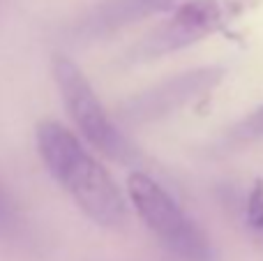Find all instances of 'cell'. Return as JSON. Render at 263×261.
Segmentation results:
<instances>
[{"instance_id": "9", "label": "cell", "mask_w": 263, "mask_h": 261, "mask_svg": "<svg viewBox=\"0 0 263 261\" xmlns=\"http://www.w3.org/2000/svg\"><path fill=\"white\" fill-rule=\"evenodd\" d=\"M245 220L247 227L254 231L263 234V178L254 183V188L250 190L245 201Z\"/></svg>"}, {"instance_id": "2", "label": "cell", "mask_w": 263, "mask_h": 261, "mask_svg": "<svg viewBox=\"0 0 263 261\" xmlns=\"http://www.w3.org/2000/svg\"><path fill=\"white\" fill-rule=\"evenodd\" d=\"M127 197L136 215L178 261H217L205 231L182 211V206L145 171L127 176Z\"/></svg>"}, {"instance_id": "7", "label": "cell", "mask_w": 263, "mask_h": 261, "mask_svg": "<svg viewBox=\"0 0 263 261\" xmlns=\"http://www.w3.org/2000/svg\"><path fill=\"white\" fill-rule=\"evenodd\" d=\"M259 139H263V104L229 129V141L233 143H250L259 141Z\"/></svg>"}, {"instance_id": "5", "label": "cell", "mask_w": 263, "mask_h": 261, "mask_svg": "<svg viewBox=\"0 0 263 261\" xmlns=\"http://www.w3.org/2000/svg\"><path fill=\"white\" fill-rule=\"evenodd\" d=\"M224 74H227L224 67L208 65V67H196L164 79V81L127 97L120 104V120H125L127 125H145L173 116L176 111L185 109L199 97L210 95L222 83Z\"/></svg>"}, {"instance_id": "4", "label": "cell", "mask_w": 263, "mask_h": 261, "mask_svg": "<svg viewBox=\"0 0 263 261\" xmlns=\"http://www.w3.org/2000/svg\"><path fill=\"white\" fill-rule=\"evenodd\" d=\"M252 5L254 0H187L129 51V60L143 63L208 40L231 26Z\"/></svg>"}, {"instance_id": "8", "label": "cell", "mask_w": 263, "mask_h": 261, "mask_svg": "<svg viewBox=\"0 0 263 261\" xmlns=\"http://www.w3.org/2000/svg\"><path fill=\"white\" fill-rule=\"evenodd\" d=\"M18 231H21L18 208L7 194V190L0 185V238H16Z\"/></svg>"}, {"instance_id": "3", "label": "cell", "mask_w": 263, "mask_h": 261, "mask_svg": "<svg viewBox=\"0 0 263 261\" xmlns=\"http://www.w3.org/2000/svg\"><path fill=\"white\" fill-rule=\"evenodd\" d=\"M53 81L60 90L63 104L67 109L69 118L74 120L77 129L83 134L88 143L104 153L106 157L118 162H132L136 157V148L120 132V127L106 114L104 104L100 102L97 92L92 90L90 81L81 72L77 63L69 55L58 53L53 58Z\"/></svg>"}, {"instance_id": "1", "label": "cell", "mask_w": 263, "mask_h": 261, "mask_svg": "<svg viewBox=\"0 0 263 261\" xmlns=\"http://www.w3.org/2000/svg\"><path fill=\"white\" fill-rule=\"evenodd\" d=\"M35 141L46 171L92 222L106 229H118L127 222L123 192L72 129L46 118L37 125Z\"/></svg>"}, {"instance_id": "6", "label": "cell", "mask_w": 263, "mask_h": 261, "mask_svg": "<svg viewBox=\"0 0 263 261\" xmlns=\"http://www.w3.org/2000/svg\"><path fill=\"white\" fill-rule=\"evenodd\" d=\"M176 3L178 0H100L67 28V35L72 42L88 44L164 12Z\"/></svg>"}]
</instances>
